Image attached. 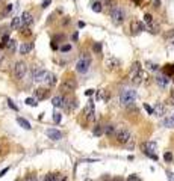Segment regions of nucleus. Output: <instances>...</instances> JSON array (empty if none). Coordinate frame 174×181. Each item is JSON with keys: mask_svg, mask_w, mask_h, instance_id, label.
Returning a JSON list of instances; mask_svg holds the SVG:
<instances>
[{"mask_svg": "<svg viewBox=\"0 0 174 181\" xmlns=\"http://www.w3.org/2000/svg\"><path fill=\"white\" fill-rule=\"evenodd\" d=\"M109 12H111V20H112V23H114L115 26H121L123 23L126 21V18H127L126 11L123 9L121 6H118V5H115Z\"/></svg>", "mask_w": 174, "mask_h": 181, "instance_id": "nucleus-1", "label": "nucleus"}, {"mask_svg": "<svg viewBox=\"0 0 174 181\" xmlns=\"http://www.w3.org/2000/svg\"><path fill=\"white\" fill-rule=\"evenodd\" d=\"M91 64H92L91 56H89L88 53H83L82 56H80V59L77 60V64H76V71L80 72V74H85V72L89 70Z\"/></svg>", "mask_w": 174, "mask_h": 181, "instance_id": "nucleus-2", "label": "nucleus"}, {"mask_svg": "<svg viewBox=\"0 0 174 181\" xmlns=\"http://www.w3.org/2000/svg\"><path fill=\"white\" fill-rule=\"evenodd\" d=\"M114 137L117 139L118 144H121V145H127L130 141H132V134H130V131H129L127 128H124V127H120V128L115 130Z\"/></svg>", "mask_w": 174, "mask_h": 181, "instance_id": "nucleus-3", "label": "nucleus"}, {"mask_svg": "<svg viewBox=\"0 0 174 181\" xmlns=\"http://www.w3.org/2000/svg\"><path fill=\"white\" fill-rule=\"evenodd\" d=\"M142 77H144V74H142V70H141V64H139V62H133V65H132V68H130V79H132V83H133L135 86L141 85Z\"/></svg>", "mask_w": 174, "mask_h": 181, "instance_id": "nucleus-4", "label": "nucleus"}, {"mask_svg": "<svg viewBox=\"0 0 174 181\" xmlns=\"http://www.w3.org/2000/svg\"><path fill=\"white\" fill-rule=\"evenodd\" d=\"M136 100V90L135 89H124L120 95V101L123 106H132Z\"/></svg>", "mask_w": 174, "mask_h": 181, "instance_id": "nucleus-5", "label": "nucleus"}, {"mask_svg": "<svg viewBox=\"0 0 174 181\" xmlns=\"http://www.w3.org/2000/svg\"><path fill=\"white\" fill-rule=\"evenodd\" d=\"M26 72H27V65L24 62H21V60L15 62V65H14V77L17 80H23Z\"/></svg>", "mask_w": 174, "mask_h": 181, "instance_id": "nucleus-6", "label": "nucleus"}, {"mask_svg": "<svg viewBox=\"0 0 174 181\" xmlns=\"http://www.w3.org/2000/svg\"><path fill=\"white\" fill-rule=\"evenodd\" d=\"M76 86H77L76 80L70 77V79H65V80L61 83V90H62V92H65V94H68V92L76 90Z\"/></svg>", "mask_w": 174, "mask_h": 181, "instance_id": "nucleus-7", "label": "nucleus"}, {"mask_svg": "<svg viewBox=\"0 0 174 181\" xmlns=\"http://www.w3.org/2000/svg\"><path fill=\"white\" fill-rule=\"evenodd\" d=\"M130 30H132L133 35H138V33H141V32L145 30V24H144L142 21H139V20H132V23H130Z\"/></svg>", "mask_w": 174, "mask_h": 181, "instance_id": "nucleus-8", "label": "nucleus"}, {"mask_svg": "<svg viewBox=\"0 0 174 181\" xmlns=\"http://www.w3.org/2000/svg\"><path fill=\"white\" fill-rule=\"evenodd\" d=\"M30 74H32V80L34 82H42L44 77H46V74H47V71L42 70V68H39V67H35Z\"/></svg>", "mask_w": 174, "mask_h": 181, "instance_id": "nucleus-9", "label": "nucleus"}, {"mask_svg": "<svg viewBox=\"0 0 174 181\" xmlns=\"http://www.w3.org/2000/svg\"><path fill=\"white\" fill-rule=\"evenodd\" d=\"M20 20H21V27H30L32 23H34V17H32V14L29 11H24L21 14Z\"/></svg>", "mask_w": 174, "mask_h": 181, "instance_id": "nucleus-10", "label": "nucleus"}, {"mask_svg": "<svg viewBox=\"0 0 174 181\" xmlns=\"http://www.w3.org/2000/svg\"><path fill=\"white\" fill-rule=\"evenodd\" d=\"M94 113H95V106H94V101H88V104L83 109V115L88 121L94 119Z\"/></svg>", "mask_w": 174, "mask_h": 181, "instance_id": "nucleus-11", "label": "nucleus"}, {"mask_svg": "<svg viewBox=\"0 0 174 181\" xmlns=\"http://www.w3.org/2000/svg\"><path fill=\"white\" fill-rule=\"evenodd\" d=\"M120 67V60L117 59V57H114V56H107L106 57V68L109 70V71H114V70H117Z\"/></svg>", "mask_w": 174, "mask_h": 181, "instance_id": "nucleus-12", "label": "nucleus"}, {"mask_svg": "<svg viewBox=\"0 0 174 181\" xmlns=\"http://www.w3.org/2000/svg\"><path fill=\"white\" fill-rule=\"evenodd\" d=\"M46 134L49 136V139H52L55 142H58V141L62 139V133H61L59 130H56V128H49V130L46 131Z\"/></svg>", "mask_w": 174, "mask_h": 181, "instance_id": "nucleus-13", "label": "nucleus"}, {"mask_svg": "<svg viewBox=\"0 0 174 181\" xmlns=\"http://www.w3.org/2000/svg\"><path fill=\"white\" fill-rule=\"evenodd\" d=\"M49 94H50V90L49 89L38 88V89L35 90V98H36V100H46V98L49 97Z\"/></svg>", "mask_w": 174, "mask_h": 181, "instance_id": "nucleus-14", "label": "nucleus"}, {"mask_svg": "<svg viewBox=\"0 0 174 181\" xmlns=\"http://www.w3.org/2000/svg\"><path fill=\"white\" fill-rule=\"evenodd\" d=\"M56 80H58V79H56V75L47 71V74H46V77H44V80H42V82H44L47 86H55V85H56Z\"/></svg>", "mask_w": 174, "mask_h": 181, "instance_id": "nucleus-15", "label": "nucleus"}, {"mask_svg": "<svg viewBox=\"0 0 174 181\" xmlns=\"http://www.w3.org/2000/svg\"><path fill=\"white\" fill-rule=\"evenodd\" d=\"M153 115H156V116H164L165 115V106L162 104V103H156L155 104V107H153Z\"/></svg>", "mask_w": 174, "mask_h": 181, "instance_id": "nucleus-16", "label": "nucleus"}, {"mask_svg": "<svg viewBox=\"0 0 174 181\" xmlns=\"http://www.w3.org/2000/svg\"><path fill=\"white\" fill-rule=\"evenodd\" d=\"M142 149H144V154L145 152H153V154H156L155 151H156V144L155 142H145V144H142Z\"/></svg>", "mask_w": 174, "mask_h": 181, "instance_id": "nucleus-17", "label": "nucleus"}, {"mask_svg": "<svg viewBox=\"0 0 174 181\" xmlns=\"http://www.w3.org/2000/svg\"><path fill=\"white\" fill-rule=\"evenodd\" d=\"M32 48H34V44H32V42H23V44L20 45V53L27 54L29 52H32Z\"/></svg>", "mask_w": 174, "mask_h": 181, "instance_id": "nucleus-18", "label": "nucleus"}, {"mask_svg": "<svg viewBox=\"0 0 174 181\" xmlns=\"http://www.w3.org/2000/svg\"><path fill=\"white\" fill-rule=\"evenodd\" d=\"M168 82H170V80H168V77H167L165 74H159L156 77V83L160 88H165V86L168 85Z\"/></svg>", "mask_w": 174, "mask_h": 181, "instance_id": "nucleus-19", "label": "nucleus"}, {"mask_svg": "<svg viewBox=\"0 0 174 181\" xmlns=\"http://www.w3.org/2000/svg\"><path fill=\"white\" fill-rule=\"evenodd\" d=\"M76 106H77V103H76V100H74V98H71V100H65V98H64V106H62V107L65 109V110L71 112V110L76 107Z\"/></svg>", "mask_w": 174, "mask_h": 181, "instance_id": "nucleus-20", "label": "nucleus"}, {"mask_svg": "<svg viewBox=\"0 0 174 181\" xmlns=\"http://www.w3.org/2000/svg\"><path fill=\"white\" fill-rule=\"evenodd\" d=\"M89 6H91V9H92L94 12H102V11H103V3H102V2H94V0H91V2H89Z\"/></svg>", "mask_w": 174, "mask_h": 181, "instance_id": "nucleus-21", "label": "nucleus"}, {"mask_svg": "<svg viewBox=\"0 0 174 181\" xmlns=\"http://www.w3.org/2000/svg\"><path fill=\"white\" fill-rule=\"evenodd\" d=\"M52 104L55 107H62L64 106V97L62 95H56L52 98Z\"/></svg>", "mask_w": 174, "mask_h": 181, "instance_id": "nucleus-22", "label": "nucleus"}, {"mask_svg": "<svg viewBox=\"0 0 174 181\" xmlns=\"http://www.w3.org/2000/svg\"><path fill=\"white\" fill-rule=\"evenodd\" d=\"M17 122H18V125L21 127V128H24V130H30V128H32V127H30V122H29L27 119L21 118V116L17 118Z\"/></svg>", "mask_w": 174, "mask_h": 181, "instance_id": "nucleus-23", "label": "nucleus"}, {"mask_svg": "<svg viewBox=\"0 0 174 181\" xmlns=\"http://www.w3.org/2000/svg\"><path fill=\"white\" fill-rule=\"evenodd\" d=\"M115 130H117V127L109 124V125L103 127V134H106V136H114L115 134Z\"/></svg>", "mask_w": 174, "mask_h": 181, "instance_id": "nucleus-24", "label": "nucleus"}, {"mask_svg": "<svg viewBox=\"0 0 174 181\" xmlns=\"http://www.w3.org/2000/svg\"><path fill=\"white\" fill-rule=\"evenodd\" d=\"M20 27H21V20H20V17H14L12 21H11V29L12 30H18Z\"/></svg>", "mask_w": 174, "mask_h": 181, "instance_id": "nucleus-25", "label": "nucleus"}, {"mask_svg": "<svg viewBox=\"0 0 174 181\" xmlns=\"http://www.w3.org/2000/svg\"><path fill=\"white\" fill-rule=\"evenodd\" d=\"M5 47H6V50H8L9 53H14V52H15V48H17V42H15L14 39H9V41H8V44H6Z\"/></svg>", "mask_w": 174, "mask_h": 181, "instance_id": "nucleus-26", "label": "nucleus"}, {"mask_svg": "<svg viewBox=\"0 0 174 181\" xmlns=\"http://www.w3.org/2000/svg\"><path fill=\"white\" fill-rule=\"evenodd\" d=\"M164 127H168V128H174V113L170 115L168 118L164 119Z\"/></svg>", "mask_w": 174, "mask_h": 181, "instance_id": "nucleus-27", "label": "nucleus"}, {"mask_svg": "<svg viewBox=\"0 0 174 181\" xmlns=\"http://www.w3.org/2000/svg\"><path fill=\"white\" fill-rule=\"evenodd\" d=\"M59 180H61L59 174H47V175H44V178H42V181H59Z\"/></svg>", "mask_w": 174, "mask_h": 181, "instance_id": "nucleus-28", "label": "nucleus"}, {"mask_svg": "<svg viewBox=\"0 0 174 181\" xmlns=\"http://www.w3.org/2000/svg\"><path fill=\"white\" fill-rule=\"evenodd\" d=\"M164 74H165L167 77H170V75H174V64H170V65H167V67H165V70H164Z\"/></svg>", "mask_w": 174, "mask_h": 181, "instance_id": "nucleus-29", "label": "nucleus"}, {"mask_svg": "<svg viewBox=\"0 0 174 181\" xmlns=\"http://www.w3.org/2000/svg\"><path fill=\"white\" fill-rule=\"evenodd\" d=\"M115 5H117V3H115V0H104V2H103L104 9H107V11H111Z\"/></svg>", "mask_w": 174, "mask_h": 181, "instance_id": "nucleus-30", "label": "nucleus"}, {"mask_svg": "<svg viewBox=\"0 0 174 181\" xmlns=\"http://www.w3.org/2000/svg\"><path fill=\"white\" fill-rule=\"evenodd\" d=\"M18 30H20V33L24 36V38H27V36L32 35V30H30V27H20Z\"/></svg>", "mask_w": 174, "mask_h": 181, "instance_id": "nucleus-31", "label": "nucleus"}, {"mask_svg": "<svg viewBox=\"0 0 174 181\" xmlns=\"http://www.w3.org/2000/svg\"><path fill=\"white\" fill-rule=\"evenodd\" d=\"M92 134H94V136H102V134H103V125L99 124V125L94 127V128H92Z\"/></svg>", "mask_w": 174, "mask_h": 181, "instance_id": "nucleus-32", "label": "nucleus"}, {"mask_svg": "<svg viewBox=\"0 0 174 181\" xmlns=\"http://www.w3.org/2000/svg\"><path fill=\"white\" fill-rule=\"evenodd\" d=\"M36 101H38L36 98H26V101H24V103H26L27 106H32V107H36V106H38V103H36Z\"/></svg>", "mask_w": 174, "mask_h": 181, "instance_id": "nucleus-33", "label": "nucleus"}, {"mask_svg": "<svg viewBox=\"0 0 174 181\" xmlns=\"http://www.w3.org/2000/svg\"><path fill=\"white\" fill-rule=\"evenodd\" d=\"M9 39H11V38H9V33H5V35L0 38V44H2V45L5 47V45L8 44V41H9Z\"/></svg>", "mask_w": 174, "mask_h": 181, "instance_id": "nucleus-34", "label": "nucleus"}, {"mask_svg": "<svg viewBox=\"0 0 174 181\" xmlns=\"http://www.w3.org/2000/svg\"><path fill=\"white\" fill-rule=\"evenodd\" d=\"M92 50H94V53L100 54L102 53V44H100V42H95V44L92 45Z\"/></svg>", "mask_w": 174, "mask_h": 181, "instance_id": "nucleus-35", "label": "nucleus"}, {"mask_svg": "<svg viewBox=\"0 0 174 181\" xmlns=\"http://www.w3.org/2000/svg\"><path fill=\"white\" fill-rule=\"evenodd\" d=\"M61 119H62V115H61L59 112H55V113H53V121H55L56 124H59Z\"/></svg>", "mask_w": 174, "mask_h": 181, "instance_id": "nucleus-36", "label": "nucleus"}, {"mask_svg": "<svg viewBox=\"0 0 174 181\" xmlns=\"http://www.w3.org/2000/svg\"><path fill=\"white\" fill-rule=\"evenodd\" d=\"M147 67H148L150 71H157L159 70V65L157 64H152V62H147Z\"/></svg>", "mask_w": 174, "mask_h": 181, "instance_id": "nucleus-37", "label": "nucleus"}, {"mask_svg": "<svg viewBox=\"0 0 174 181\" xmlns=\"http://www.w3.org/2000/svg\"><path fill=\"white\" fill-rule=\"evenodd\" d=\"M153 23V17L150 14H145L144 15V24H152Z\"/></svg>", "mask_w": 174, "mask_h": 181, "instance_id": "nucleus-38", "label": "nucleus"}, {"mask_svg": "<svg viewBox=\"0 0 174 181\" xmlns=\"http://www.w3.org/2000/svg\"><path fill=\"white\" fill-rule=\"evenodd\" d=\"M148 27H150V32H152V33H155V35L159 32V30H157V24L155 23V21H153L152 24H148Z\"/></svg>", "mask_w": 174, "mask_h": 181, "instance_id": "nucleus-39", "label": "nucleus"}, {"mask_svg": "<svg viewBox=\"0 0 174 181\" xmlns=\"http://www.w3.org/2000/svg\"><path fill=\"white\" fill-rule=\"evenodd\" d=\"M11 11H12V5H8V6L5 8V11L2 12V17H6V15H8V14H9Z\"/></svg>", "mask_w": 174, "mask_h": 181, "instance_id": "nucleus-40", "label": "nucleus"}, {"mask_svg": "<svg viewBox=\"0 0 174 181\" xmlns=\"http://www.w3.org/2000/svg\"><path fill=\"white\" fill-rule=\"evenodd\" d=\"M164 160L171 162V160H173V154H171V152H165V154H164Z\"/></svg>", "mask_w": 174, "mask_h": 181, "instance_id": "nucleus-41", "label": "nucleus"}, {"mask_svg": "<svg viewBox=\"0 0 174 181\" xmlns=\"http://www.w3.org/2000/svg\"><path fill=\"white\" fill-rule=\"evenodd\" d=\"M70 50H71V45H70V44H64V45L61 47V52H64V53H67Z\"/></svg>", "mask_w": 174, "mask_h": 181, "instance_id": "nucleus-42", "label": "nucleus"}, {"mask_svg": "<svg viewBox=\"0 0 174 181\" xmlns=\"http://www.w3.org/2000/svg\"><path fill=\"white\" fill-rule=\"evenodd\" d=\"M144 109H145V112H147L148 115H153V107H152V106H148V104H144Z\"/></svg>", "mask_w": 174, "mask_h": 181, "instance_id": "nucleus-43", "label": "nucleus"}, {"mask_svg": "<svg viewBox=\"0 0 174 181\" xmlns=\"http://www.w3.org/2000/svg\"><path fill=\"white\" fill-rule=\"evenodd\" d=\"M8 106L12 109V110H18V107L15 106V104H14V103H12V100H9V98H8Z\"/></svg>", "mask_w": 174, "mask_h": 181, "instance_id": "nucleus-44", "label": "nucleus"}, {"mask_svg": "<svg viewBox=\"0 0 174 181\" xmlns=\"http://www.w3.org/2000/svg\"><path fill=\"white\" fill-rule=\"evenodd\" d=\"M50 3H52V0H42V3H41V6H42V8H47V6H49Z\"/></svg>", "mask_w": 174, "mask_h": 181, "instance_id": "nucleus-45", "label": "nucleus"}, {"mask_svg": "<svg viewBox=\"0 0 174 181\" xmlns=\"http://www.w3.org/2000/svg\"><path fill=\"white\" fill-rule=\"evenodd\" d=\"M26 181H38V177H36V175H29V177L26 178Z\"/></svg>", "mask_w": 174, "mask_h": 181, "instance_id": "nucleus-46", "label": "nucleus"}, {"mask_svg": "<svg viewBox=\"0 0 174 181\" xmlns=\"http://www.w3.org/2000/svg\"><path fill=\"white\" fill-rule=\"evenodd\" d=\"M165 38L168 39V38H174V30H171V32H167L165 33Z\"/></svg>", "mask_w": 174, "mask_h": 181, "instance_id": "nucleus-47", "label": "nucleus"}, {"mask_svg": "<svg viewBox=\"0 0 174 181\" xmlns=\"http://www.w3.org/2000/svg\"><path fill=\"white\" fill-rule=\"evenodd\" d=\"M153 5H155V8H156V9H159V8H160V0H155V2H153Z\"/></svg>", "mask_w": 174, "mask_h": 181, "instance_id": "nucleus-48", "label": "nucleus"}, {"mask_svg": "<svg viewBox=\"0 0 174 181\" xmlns=\"http://www.w3.org/2000/svg\"><path fill=\"white\" fill-rule=\"evenodd\" d=\"M94 92H95V90H94V89H88L87 92H85V95H87V97H91V95H92Z\"/></svg>", "mask_w": 174, "mask_h": 181, "instance_id": "nucleus-49", "label": "nucleus"}, {"mask_svg": "<svg viewBox=\"0 0 174 181\" xmlns=\"http://www.w3.org/2000/svg\"><path fill=\"white\" fill-rule=\"evenodd\" d=\"M8 171H9V168H5V169H3V171L0 172V177H3V175H5V174H6Z\"/></svg>", "mask_w": 174, "mask_h": 181, "instance_id": "nucleus-50", "label": "nucleus"}, {"mask_svg": "<svg viewBox=\"0 0 174 181\" xmlns=\"http://www.w3.org/2000/svg\"><path fill=\"white\" fill-rule=\"evenodd\" d=\"M52 48L53 50H58V45L55 44V41H52Z\"/></svg>", "mask_w": 174, "mask_h": 181, "instance_id": "nucleus-51", "label": "nucleus"}, {"mask_svg": "<svg viewBox=\"0 0 174 181\" xmlns=\"http://www.w3.org/2000/svg\"><path fill=\"white\" fill-rule=\"evenodd\" d=\"M112 181H126L124 178H121V177H117V178H114Z\"/></svg>", "mask_w": 174, "mask_h": 181, "instance_id": "nucleus-52", "label": "nucleus"}, {"mask_svg": "<svg viewBox=\"0 0 174 181\" xmlns=\"http://www.w3.org/2000/svg\"><path fill=\"white\" fill-rule=\"evenodd\" d=\"M77 26H79V27H83V26H85V23H83V21H79V23H77Z\"/></svg>", "mask_w": 174, "mask_h": 181, "instance_id": "nucleus-53", "label": "nucleus"}, {"mask_svg": "<svg viewBox=\"0 0 174 181\" xmlns=\"http://www.w3.org/2000/svg\"><path fill=\"white\" fill-rule=\"evenodd\" d=\"M133 2H135L136 5H139V3H141V0H133Z\"/></svg>", "mask_w": 174, "mask_h": 181, "instance_id": "nucleus-54", "label": "nucleus"}, {"mask_svg": "<svg viewBox=\"0 0 174 181\" xmlns=\"http://www.w3.org/2000/svg\"><path fill=\"white\" fill-rule=\"evenodd\" d=\"M59 181H67V178H61V180Z\"/></svg>", "mask_w": 174, "mask_h": 181, "instance_id": "nucleus-55", "label": "nucleus"}, {"mask_svg": "<svg viewBox=\"0 0 174 181\" xmlns=\"http://www.w3.org/2000/svg\"><path fill=\"white\" fill-rule=\"evenodd\" d=\"M94 2H102V3H103L104 0H94Z\"/></svg>", "mask_w": 174, "mask_h": 181, "instance_id": "nucleus-56", "label": "nucleus"}, {"mask_svg": "<svg viewBox=\"0 0 174 181\" xmlns=\"http://www.w3.org/2000/svg\"><path fill=\"white\" fill-rule=\"evenodd\" d=\"M0 48H3V45H2V44H0Z\"/></svg>", "mask_w": 174, "mask_h": 181, "instance_id": "nucleus-57", "label": "nucleus"}, {"mask_svg": "<svg viewBox=\"0 0 174 181\" xmlns=\"http://www.w3.org/2000/svg\"><path fill=\"white\" fill-rule=\"evenodd\" d=\"M0 152H2V145H0Z\"/></svg>", "mask_w": 174, "mask_h": 181, "instance_id": "nucleus-58", "label": "nucleus"}, {"mask_svg": "<svg viewBox=\"0 0 174 181\" xmlns=\"http://www.w3.org/2000/svg\"><path fill=\"white\" fill-rule=\"evenodd\" d=\"M87 181H91V180H87Z\"/></svg>", "mask_w": 174, "mask_h": 181, "instance_id": "nucleus-59", "label": "nucleus"}, {"mask_svg": "<svg viewBox=\"0 0 174 181\" xmlns=\"http://www.w3.org/2000/svg\"><path fill=\"white\" fill-rule=\"evenodd\" d=\"M17 181H18V180H17Z\"/></svg>", "mask_w": 174, "mask_h": 181, "instance_id": "nucleus-60", "label": "nucleus"}]
</instances>
